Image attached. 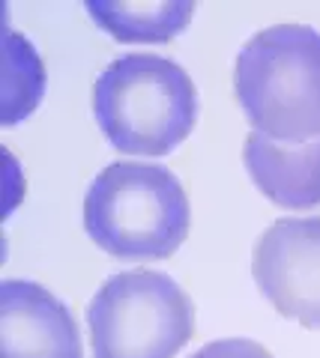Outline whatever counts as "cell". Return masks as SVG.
Segmentation results:
<instances>
[{
    "instance_id": "9",
    "label": "cell",
    "mask_w": 320,
    "mask_h": 358,
    "mask_svg": "<svg viewBox=\"0 0 320 358\" xmlns=\"http://www.w3.org/2000/svg\"><path fill=\"white\" fill-rule=\"evenodd\" d=\"M192 358H272V355H270V350H263L255 341L228 338V341H213V343L201 346Z\"/></svg>"
},
{
    "instance_id": "5",
    "label": "cell",
    "mask_w": 320,
    "mask_h": 358,
    "mask_svg": "<svg viewBox=\"0 0 320 358\" xmlns=\"http://www.w3.org/2000/svg\"><path fill=\"white\" fill-rule=\"evenodd\" d=\"M263 299L288 320L320 331V218H279L251 251Z\"/></svg>"
},
{
    "instance_id": "6",
    "label": "cell",
    "mask_w": 320,
    "mask_h": 358,
    "mask_svg": "<svg viewBox=\"0 0 320 358\" xmlns=\"http://www.w3.org/2000/svg\"><path fill=\"white\" fill-rule=\"evenodd\" d=\"M0 358H84L72 310L46 287L6 278L0 284Z\"/></svg>"
},
{
    "instance_id": "3",
    "label": "cell",
    "mask_w": 320,
    "mask_h": 358,
    "mask_svg": "<svg viewBox=\"0 0 320 358\" xmlns=\"http://www.w3.org/2000/svg\"><path fill=\"white\" fill-rule=\"evenodd\" d=\"M189 227V197L162 164L114 162L87 188V236L120 260H168Z\"/></svg>"
},
{
    "instance_id": "2",
    "label": "cell",
    "mask_w": 320,
    "mask_h": 358,
    "mask_svg": "<svg viewBox=\"0 0 320 358\" xmlns=\"http://www.w3.org/2000/svg\"><path fill=\"white\" fill-rule=\"evenodd\" d=\"M234 93L251 129L272 141L320 138V33L272 24L237 54Z\"/></svg>"
},
{
    "instance_id": "4",
    "label": "cell",
    "mask_w": 320,
    "mask_h": 358,
    "mask_svg": "<svg viewBox=\"0 0 320 358\" xmlns=\"http://www.w3.org/2000/svg\"><path fill=\"white\" fill-rule=\"evenodd\" d=\"M93 358H174L195 334L186 289L153 268L111 275L87 305Z\"/></svg>"
},
{
    "instance_id": "8",
    "label": "cell",
    "mask_w": 320,
    "mask_h": 358,
    "mask_svg": "<svg viewBox=\"0 0 320 358\" xmlns=\"http://www.w3.org/2000/svg\"><path fill=\"white\" fill-rule=\"evenodd\" d=\"M96 27L120 42H171L189 27L195 0H87Z\"/></svg>"
},
{
    "instance_id": "7",
    "label": "cell",
    "mask_w": 320,
    "mask_h": 358,
    "mask_svg": "<svg viewBox=\"0 0 320 358\" xmlns=\"http://www.w3.org/2000/svg\"><path fill=\"white\" fill-rule=\"evenodd\" d=\"M242 162L263 197L281 209L320 206V138L288 143L251 131L242 147Z\"/></svg>"
},
{
    "instance_id": "1",
    "label": "cell",
    "mask_w": 320,
    "mask_h": 358,
    "mask_svg": "<svg viewBox=\"0 0 320 358\" xmlns=\"http://www.w3.org/2000/svg\"><path fill=\"white\" fill-rule=\"evenodd\" d=\"M93 117L114 150L168 155L197 122V87L168 57L123 54L96 78Z\"/></svg>"
}]
</instances>
